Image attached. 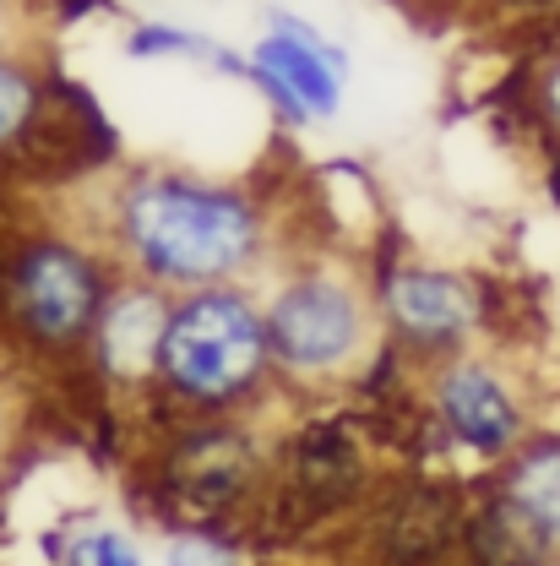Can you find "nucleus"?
Segmentation results:
<instances>
[{
	"instance_id": "39448f33",
	"label": "nucleus",
	"mask_w": 560,
	"mask_h": 566,
	"mask_svg": "<svg viewBox=\"0 0 560 566\" xmlns=\"http://www.w3.org/2000/svg\"><path fill=\"white\" fill-rule=\"evenodd\" d=\"M414 392H420V424L441 441V452L485 474H495L539 430L522 370L490 344L414 370Z\"/></svg>"
},
{
	"instance_id": "f257e3e1",
	"label": "nucleus",
	"mask_w": 560,
	"mask_h": 566,
	"mask_svg": "<svg viewBox=\"0 0 560 566\" xmlns=\"http://www.w3.org/2000/svg\"><path fill=\"white\" fill-rule=\"evenodd\" d=\"M126 279L163 294L218 283H262L283 256L278 208L251 180L202 175L186 164H131L104 180L93 223Z\"/></svg>"
},
{
	"instance_id": "a211bd4d",
	"label": "nucleus",
	"mask_w": 560,
	"mask_h": 566,
	"mask_svg": "<svg viewBox=\"0 0 560 566\" xmlns=\"http://www.w3.org/2000/svg\"><path fill=\"white\" fill-rule=\"evenodd\" d=\"M495 28H560V0H463Z\"/></svg>"
},
{
	"instance_id": "dca6fc26",
	"label": "nucleus",
	"mask_w": 560,
	"mask_h": 566,
	"mask_svg": "<svg viewBox=\"0 0 560 566\" xmlns=\"http://www.w3.org/2000/svg\"><path fill=\"white\" fill-rule=\"evenodd\" d=\"M158 566H245V551L212 523H175L158 539Z\"/></svg>"
},
{
	"instance_id": "f3484780",
	"label": "nucleus",
	"mask_w": 560,
	"mask_h": 566,
	"mask_svg": "<svg viewBox=\"0 0 560 566\" xmlns=\"http://www.w3.org/2000/svg\"><path fill=\"white\" fill-rule=\"evenodd\" d=\"M522 104H528V120L539 126L545 142H560V28H550V44L533 55L528 82H522Z\"/></svg>"
},
{
	"instance_id": "9b49d317",
	"label": "nucleus",
	"mask_w": 560,
	"mask_h": 566,
	"mask_svg": "<svg viewBox=\"0 0 560 566\" xmlns=\"http://www.w3.org/2000/svg\"><path fill=\"white\" fill-rule=\"evenodd\" d=\"M463 501L441 485L398 491L370 523L376 566H457L463 545Z\"/></svg>"
},
{
	"instance_id": "1a4fd4ad",
	"label": "nucleus",
	"mask_w": 560,
	"mask_h": 566,
	"mask_svg": "<svg viewBox=\"0 0 560 566\" xmlns=\"http://www.w3.org/2000/svg\"><path fill=\"white\" fill-rule=\"evenodd\" d=\"M169 305H175V294L120 273V283L109 289V300L98 311V327L87 338V354H82L87 376L104 392H115V398H152Z\"/></svg>"
},
{
	"instance_id": "412c9836",
	"label": "nucleus",
	"mask_w": 560,
	"mask_h": 566,
	"mask_svg": "<svg viewBox=\"0 0 560 566\" xmlns=\"http://www.w3.org/2000/svg\"><path fill=\"white\" fill-rule=\"evenodd\" d=\"M539 191L560 212V142H545V153H539Z\"/></svg>"
},
{
	"instance_id": "4468645a",
	"label": "nucleus",
	"mask_w": 560,
	"mask_h": 566,
	"mask_svg": "<svg viewBox=\"0 0 560 566\" xmlns=\"http://www.w3.org/2000/svg\"><path fill=\"white\" fill-rule=\"evenodd\" d=\"M50 104H55V66L39 55V44L6 50L0 55V164L44 142Z\"/></svg>"
},
{
	"instance_id": "423d86ee",
	"label": "nucleus",
	"mask_w": 560,
	"mask_h": 566,
	"mask_svg": "<svg viewBox=\"0 0 560 566\" xmlns=\"http://www.w3.org/2000/svg\"><path fill=\"white\" fill-rule=\"evenodd\" d=\"M273 491V447L251 430L245 415L234 420H186L175 415L169 436L152 458V495L175 523H234L245 506Z\"/></svg>"
},
{
	"instance_id": "5701e85b",
	"label": "nucleus",
	"mask_w": 560,
	"mask_h": 566,
	"mask_svg": "<svg viewBox=\"0 0 560 566\" xmlns=\"http://www.w3.org/2000/svg\"><path fill=\"white\" fill-rule=\"evenodd\" d=\"M0 6H28V0H0Z\"/></svg>"
},
{
	"instance_id": "f03ea898",
	"label": "nucleus",
	"mask_w": 560,
	"mask_h": 566,
	"mask_svg": "<svg viewBox=\"0 0 560 566\" xmlns=\"http://www.w3.org/2000/svg\"><path fill=\"white\" fill-rule=\"evenodd\" d=\"M256 289L267 311L278 392L327 398L359 387V376L387 344L376 322L370 268L349 256H294L278 262Z\"/></svg>"
},
{
	"instance_id": "4be33fe9",
	"label": "nucleus",
	"mask_w": 560,
	"mask_h": 566,
	"mask_svg": "<svg viewBox=\"0 0 560 566\" xmlns=\"http://www.w3.org/2000/svg\"><path fill=\"white\" fill-rule=\"evenodd\" d=\"M539 566H560V556H545V562H539Z\"/></svg>"
},
{
	"instance_id": "6e6552de",
	"label": "nucleus",
	"mask_w": 560,
	"mask_h": 566,
	"mask_svg": "<svg viewBox=\"0 0 560 566\" xmlns=\"http://www.w3.org/2000/svg\"><path fill=\"white\" fill-rule=\"evenodd\" d=\"M353 55L332 33H321L294 6H267L262 33L251 44V93L278 115L288 132L332 126L349 98Z\"/></svg>"
},
{
	"instance_id": "2eb2a0df",
	"label": "nucleus",
	"mask_w": 560,
	"mask_h": 566,
	"mask_svg": "<svg viewBox=\"0 0 560 566\" xmlns=\"http://www.w3.org/2000/svg\"><path fill=\"white\" fill-rule=\"evenodd\" d=\"M55 566H147V545L120 523L82 517L71 534L55 539Z\"/></svg>"
},
{
	"instance_id": "0eeeda50",
	"label": "nucleus",
	"mask_w": 560,
	"mask_h": 566,
	"mask_svg": "<svg viewBox=\"0 0 560 566\" xmlns=\"http://www.w3.org/2000/svg\"><path fill=\"white\" fill-rule=\"evenodd\" d=\"M370 294H376V322L387 349H398L414 370L479 349L490 338V283L457 262L381 256L370 268Z\"/></svg>"
},
{
	"instance_id": "f8f14e48",
	"label": "nucleus",
	"mask_w": 560,
	"mask_h": 566,
	"mask_svg": "<svg viewBox=\"0 0 560 566\" xmlns=\"http://www.w3.org/2000/svg\"><path fill=\"white\" fill-rule=\"evenodd\" d=\"M490 495L545 556H560V430H533L490 474Z\"/></svg>"
},
{
	"instance_id": "ddd939ff",
	"label": "nucleus",
	"mask_w": 560,
	"mask_h": 566,
	"mask_svg": "<svg viewBox=\"0 0 560 566\" xmlns=\"http://www.w3.org/2000/svg\"><path fill=\"white\" fill-rule=\"evenodd\" d=\"M120 50L137 66H197V71H212V76H229V82L251 87V50H234V44L212 39L202 28H186V22L131 17Z\"/></svg>"
},
{
	"instance_id": "20e7f679",
	"label": "nucleus",
	"mask_w": 560,
	"mask_h": 566,
	"mask_svg": "<svg viewBox=\"0 0 560 566\" xmlns=\"http://www.w3.org/2000/svg\"><path fill=\"white\" fill-rule=\"evenodd\" d=\"M120 283L115 256L82 223H22L0 240V338L39 365L87 354L98 311Z\"/></svg>"
},
{
	"instance_id": "7ed1b4c3",
	"label": "nucleus",
	"mask_w": 560,
	"mask_h": 566,
	"mask_svg": "<svg viewBox=\"0 0 560 566\" xmlns=\"http://www.w3.org/2000/svg\"><path fill=\"white\" fill-rule=\"evenodd\" d=\"M273 392H278V370L267 344L262 289L218 283V289L175 294L152 398L186 420H234V415L251 420Z\"/></svg>"
},
{
	"instance_id": "aec40b11",
	"label": "nucleus",
	"mask_w": 560,
	"mask_h": 566,
	"mask_svg": "<svg viewBox=\"0 0 560 566\" xmlns=\"http://www.w3.org/2000/svg\"><path fill=\"white\" fill-rule=\"evenodd\" d=\"M22 44H33L28 6H0V55H6V50H22Z\"/></svg>"
},
{
	"instance_id": "9d476101",
	"label": "nucleus",
	"mask_w": 560,
	"mask_h": 566,
	"mask_svg": "<svg viewBox=\"0 0 560 566\" xmlns=\"http://www.w3.org/2000/svg\"><path fill=\"white\" fill-rule=\"evenodd\" d=\"M370 458L359 430L344 420H305V430L288 436V447L273 452V501L294 506L299 517H332L364 501Z\"/></svg>"
},
{
	"instance_id": "6ab92c4d",
	"label": "nucleus",
	"mask_w": 560,
	"mask_h": 566,
	"mask_svg": "<svg viewBox=\"0 0 560 566\" xmlns=\"http://www.w3.org/2000/svg\"><path fill=\"white\" fill-rule=\"evenodd\" d=\"M17 436H22V398H17L11 376L0 370V474H6V463H11V447H17Z\"/></svg>"
}]
</instances>
